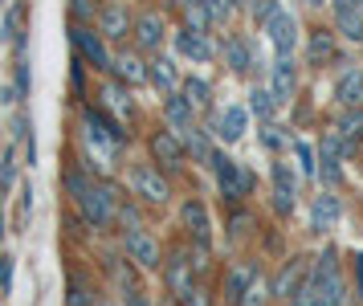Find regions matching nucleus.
Listing matches in <instances>:
<instances>
[{
    "label": "nucleus",
    "mask_w": 363,
    "mask_h": 306,
    "mask_svg": "<svg viewBox=\"0 0 363 306\" xmlns=\"http://www.w3.org/2000/svg\"><path fill=\"white\" fill-rule=\"evenodd\" d=\"M74 200H78L82 217H86V221H90L94 229H106L111 221H115V204H111V192H106V188H94V184H86V188L74 196Z\"/></svg>",
    "instance_id": "1"
},
{
    "label": "nucleus",
    "mask_w": 363,
    "mask_h": 306,
    "mask_svg": "<svg viewBox=\"0 0 363 306\" xmlns=\"http://www.w3.org/2000/svg\"><path fill=\"white\" fill-rule=\"evenodd\" d=\"M311 286H314V294H318V302L323 306H339L343 302V282H339V270H335V253L318 258Z\"/></svg>",
    "instance_id": "2"
},
{
    "label": "nucleus",
    "mask_w": 363,
    "mask_h": 306,
    "mask_svg": "<svg viewBox=\"0 0 363 306\" xmlns=\"http://www.w3.org/2000/svg\"><path fill=\"white\" fill-rule=\"evenodd\" d=\"M213 168H216V184L229 200H241L249 192V176L241 172V163L229 160V155H213Z\"/></svg>",
    "instance_id": "3"
},
{
    "label": "nucleus",
    "mask_w": 363,
    "mask_h": 306,
    "mask_svg": "<svg viewBox=\"0 0 363 306\" xmlns=\"http://www.w3.org/2000/svg\"><path fill=\"white\" fill-rule=\"evenodd\" d=\"M131 188H135V196H143L147 204H164L167 200V180L151 168V163H139L131 172Z\"/></svg>",
    "instance_id": "4"
},
{
    "label": "nucleus",
    "mask_w": 363,
    "mask_h": 306,
    "mask_svg": "<svg viewBox=\"0 0 363 306\" xmlns=\"http://www.w3.org/2000/svg\"><path fill=\"white\" fill-rule=\"evenodd\" d=\"M69 37H74L78 53H82L86 62L94 65V70H111V53H106V45H102V37H99L94 29H86V25H74V29H69Z\"/></svg>",
    "instance_id": "5"
},
{
    "label": "nucleus",
    "mask_w": 363,
    "mask_h": 306,
    "mask_svg": "<svg viewBox=\"0 0 363 306\" xmlns=\"http://www.w3.org/2000/svg\"><path fill=\"white\" fill-rule=\"evenodd\" d=\"M127 253H131V261H139L143 270H155V266H160V245L151 241L147 229H127Z\"/></svg>",
    "instance_id": "6"
},
{
    "label": "nucleus",
    "mask_w": 363,
    "mask_h": 306,
    "mask_svg": "<svg viewBox=\"0 0 363 306\" xmlns=\"http://www.w3.org/2000/svg\"><path fill=\"white\" fill-rule=\"evenodd\" d=\"M269 37H274V49H278V58H290L294 53V41H298V21L290 13H278L269 25Z\"/></svg>",
    "instance_id": "7"
},
{
    "label": "nucleus",
    "mask_w": 363,
    "mask_h": 306,
    "mask_svg": "<svg viewBox=\"0 0 363 306\" xmlns=\"http://www.w3.org/2000/svg\"><path fill=\"white\" fill-rule=\"evenodd\" d=\"M176 49H180L184 58H192V62H208V58L216 53L213 41H208L200 29H184L180 37H176Z\"/></svg>",
    "instance_id": "8"
},
{
    "label": "nucleus",
    "mask_w": 363,
    "mask_h": 306,
    "mask_svg": "<svg viewBox=\"0 0 363 306\" xmlns=\"http://www.w3.org/2000/svg\"><path fill=\"white\" fill-rule=\"evenodd\" d=\"M151 151H155L160 163H167V168H180V160H184V143H180L176 131H160V135L151 139Z\"/></svg>",
    "instance_id": "9"
},
{
    "label": "nucleus",
    "mask_w": 363,
    "mask_h": 306,
    "mask_svg": "<svg viewBox=\"0 0 363 306\" xmlns=\"http://www.w3.org/2000/svg\"><path fill=\"white\" fill-rule=\"evenodd\" d=\"M164 114H167V123H172L176 135H188V131H192V102H188V98L172 94L167 98V106H164Z\"/></svg>",
    "instance_id": "10"
},
{
    "label": "nucleus",
    "mask_w": 363,
    "mask_h": 306,
    "mask_svg": "<svg viewBox=\"0 0 363 306\" xmlns=\"http://www.w3.org/2000/svg\"><path fill=\"white\" fill-rule=\"evenodd\" d=\"M274 204H278V212L294 209V176H290V168H286V163L274 168Z\"/></svg>",
    "instance_id": "11"
},
{
    "label": "nucleus",
    "mask_w": 363,
    "mask_h": 306,
    "mask_svg": "<svg viewBox=\"0 0 363 306\" xmlns=\"http://www.w3.org/2000/svg\"><path fill=\"white\" fill-rule=\"evenodd\" d=\"M347 151H351V147L339 143V135H327V139H323V180H327V184L339 180V155H347Z\"/></svg>",
    "instance_id": "12"
},
{
    "label": "nucleus",
    "mask_w": 363,
    "mask_h": 306,
    "mask_svg": "<svg viewBox=\"0 0 363 306\" xmlns=\"http://www.w3.org/2000/svg\"><path fill=\"white\" fill-rule=\"evenodd\" d=\"M335 94H339V102H343V106H363V74H355V70L339 74Z\"/></svg>",
    "instance_id": "13"
},
{
    "label": "nucleus",
    "mask_w": 363,
    "mask_h": 306,
    "mask_svg": "<svg viewBox=\"0 0 363 306\" xmlns=\"http://www.w3.org/2000/svg\"><path fill=\"white\" fill-rule=\"evenodd\" d=\"M127 9L123 4H106L102 9V16H99V29H102V37H127Z\"/></svg>",
    "instance_id": "14"
},
{
    "label": "nucleus",
    "mask_w": 363,
    "mask_h": 306,
    "mask_svg": "<svg viewBox=\"0 0 363 306\" xmlns=\"http://www.w3.org/2000/svg\"><path fill=\"white\" fill-rule=\"evenodd\" d=\"M216 135L225 139V143H237L241 135H245V111L241 106H225V114H220V123H216Z\"/></svg>",
    "instance_id": "15"
},
{
    "label": "nucleus",
    "mask_w": 363,
    "mask_h": 306,
    "mask_svg": "<svg viewBox=\"0 0 363 306\" xmlns=\"http://www.w3.org/2000/svg\"><path fill=\"white\" fill-rule=\"evenodd\" d=\"M135 41H139L143 49H155L160 41H164V21H160L155 13H147L139 25H135Z\"/></svg>",
    "instance_id": "16"
},
{
    "label": "nucleus",
    "mask_w": 363,
    "mask_h": 306,
    "mask_svg": "<svg viewBox=\"0 0 363 306\" xmlns=\"http://www.w3.org/2000/svg\"><path fill=\"white\" fill-rule=\"evenodd\" d=\"M290 94H294V62L290 58H278V65H274V98L286 102Z\"/></svg>",
    "instance_id": "17"
},
{
    "label": "nucleus",
    "mask_w": 363,
    "mask_h": 306,
    "mask_svg": "<svg viewBox=\"0 0 363 306\" xmlns=\"http://www.w3.org/2000/svg\"><path fill=\"white\" fill-rule=\"evenodd\" d=\"M147 74H151V82H155L164 94H176V86H180V82H176V65L167 62V58H155Z\"/></svg>",
    "instance_id": "18"
},
{
    "label": "nucleus",
    "mask_w": 363,
    "mask_h": 306,
    "mask_svg": "<svg viewBox=\"0 0 363 306\" xmlns=\"http://www.w3.org/2000/svg\"><path fill=\"white\" fill-rule=\"evenodd\" d=\"M184 221L192 225L200 249H204V245H208V217H204V204H200V200H188V204H184Z\"/></svg>",
    "instance_id": "19"
},
{
    "label": "nucleus",
    "mask_w": 363,
    "mask_h": 306,
    "mask_svg": "<svg viewBox=\"0 0 363 306\" xmlns=\"http://www.w3.org/2000/svg\"><path fill=\"white\" fill-rule=\"evenodd\" d=\"M225 62L237 70V74H245L249 65H253V58H249V45H245V37H229L225 41Z\"/></svg>",
    "instance_id": "20"
},
{
    "label": "nucleus",
    "mask_w": 363,
    "mask_h": 306,
    "mask_svg": "<svg viewBox=\"0 0 363 306\" xmlns=\"http://www.w3.org/2000/svg\"><path fill=\"white\" fill-rule=\"evenodd\" d=\"M335 221H339V200L330 192H323L314 200V229H330Z\"/></svg>",
    "instance_id": "21"
},
{
    "label": "nucleus",
    "mask_w": 363,
    "mask_h": 306,
    "mask_svg": "<svg viewBox=\"0 0 363 306\" xmlns=\"http://www.w3.org/2000/svg\"><path fill=\"white\" fill-rule=\"evenodd\" d=\"M188 266L192 261H184V258H172V266H167V286H172V294H192V282H188Z\"/></svg>",
    "instance_id": "22"
},
{
    "label": "nucleus",
    "mask_w": 363,
    "mask_h": 306,
    "mask_svg": "<svg viewBox=\"0 0 363 306\" xmlns=\"http://www.w3.org/2000/svg\"><path fill=\"white\" fill-rule=\"evenodd\" d=\"M274 106H278L274 90H262V86H253V90H249V111L257 114V119H269V114H274Z\"/></svg>",
    "instance_id": "23"
},
{
    "label": "nucleus",
    "mask_w": 363,
    "mask_h": 306,
    "mask_svg": "<svg viewBox=\"0 0 363 306\" xmlns=\"http://www.w3.org/2000/svg\"><path fill=\"white\" fill-rule=\"evenodd\" d=\"M339 29H343L347 41H363V16L355 13V9H343V13H339Z\"/></svg>",
    "instance_id": "24"
},
{
    "label": "nucleus",
    "mask_w": 363,
    "mask_h": 306,
    "mask_svg": "<svg viewBox=\"0 0 363 306\" xmlns=\"http://www.w3.org/2000/svg\"><path fill=\"white\" fill-rule=\"evenodd\" d=\"M184 98L192 102V111L208 106V82H204V78H188V82H184Z\"/></svg>",
    "instance_id": "25"
},
{
    "label": "nucleus",
    "mask_w": 363,
    "mask_h": 306,
    "mask_svg": "<svg viewBox=\"0 0 363 306\" xmlns=\"http://www.w3.org/2000/svg\"><path fill=\"white\" fill-rule=\"evenodd\" d=\"M335 58V41H330V33H314L311 37V62H330Z\"/></svg>",
    "instance_id": "26"
},
{
    "label": "nucleus",
    "mask_w": 363,
    "mask_h": 306,
    "mask_svg": "<svg viewBox=\"0 0 363 306\" xmlns=\"http://www.w3.org/2000/svg\"><path fill=\"white\" fill-rule=\"evenodd\" d=\"M339 135L359 139V135H363V106H355V111H347L343 119H339Z\"/></svg>",
    "instance_id": "27"
},
{
    "label": "nucleus",
    "mask_w": 363,
    "mask_h": 306,
    "mask_svg": "<svg viewBox=\"0 0 363 306\" xmlns=\"http://www.w3.org/2000/svg\"><path fill=\"white\" fill-rule=\"evenodd\" d=\"M115 70H118V78H123V82H143V78H151L147 70H143V65L135 62V58H118Z\"/></svg>",
    "instance_id": "28"
},
{
    "label": "nucleus",
    "mask_w": 363,
    "mask_h": 306,
    "mask_svg": "<svg viewBox=\"0 0 363 306\" xmlns=\"http://www.w3.org/2000/svg\"><path fill=\"white\" fill-rule=\"evenodd\" d=\"M184 147H188V151H192L196 160H213V147H208V139H204V135H200L196 127L184 135Z\"/></svg>",
    "instance_id": "29"
},
{
    "label": "nucleus",
    "mask_w": 363,
    "mask_h": 306,
    "mask_svg": "<svg viewBox=\"0 0 363 306\" xmlns=\"http://www.w3.org/2000/svg\"><path fill=\"white\" fill-rule=\"evenodd\" d=\"M249 278H253V274H249V270H237V274L229 278V294H233V298H237V294H241V290H245V286H249Z\"/></svg>",
    "instance_id": "30"
},
{
    "label": "nucleus",
    "mask_w": 363,
    "mask_h": 306,
    "mask_svg": "<svg viewBox=\"0 0 363 306\" xmlns=\"http://www.w3.org/2000/svg\"><path fill=\"white\" fill-rule=\"evenodd\" d=\"M278 16V0H262V9H257V25H269Z\"/></svg>",
    "instance_id": "31"
},
{
    "label": "nucleus",
    "mask_w": 363,
    "mask_h": 306,
    "mask_svg": "<svg viewBox=\"0 0 363 306\" xmlns=\"http://www.w3.org/2000/svg\"><path fill=\"white\" fill-rule=\"evenodd\" d=\"M262 298H265V290H262V282H253L245 290V298H241V306H262Z\"/></svg>",
    "instance_id": "32"
},
{
    "label": "nucleus",
    "mask_w": 363,
    "mask_h": 306,
    "mask_svg": "<svg viewBox=\"0 0 363 306\" xmlns=\"http://www.w3.org/2000/svg\"><path fill=\"white\" fill-rule=\"evenodd\" d=\"M106 98H111V106H115V111H131V102L123 98V90H118V86H111V90H106Z\"/></svg>",
    "instance_id": "33"
},
{
    "label": "nucleus",
    "mask_w": 363,
    "mask_h": 306,
    "mask_svg": "<svg viewBox=\"0 0 363 306\" xmlns=\"http://www.w3.org/2000/svg\"><path fill=\"white\" fill-rule=\"evenodd\" d=\"M298 160H302V168H306V176L314 172V151L306 143H298Z\"/></svg>",
    "instance_id": "34"
},
{
    "label": "nucleus",
    "mask_w": 363,
    "mask_h": 306,
    "mask_svg": "<svg viewBox=\"0 0 363 306\" xmlns=\"http://www.w3.org/2000/svg\"><path fill=\"white\" fill-rule=\"evenodd\" d=\"M9 278H13V261H0V290H9Z\"/></svg>",
    "instance_id": "35"
},
{
    "label": "nucleus",
    "mask_w": 363,
    "mask_h": 306,
    "mask_svg": "<svg viewBox=\"0 0 363 306\" xmlns=\"http://www.w3.org/2000/svg\"><path fill=\"white\" fill-rule=\"evenodd\" d=\"M262 143H265V147H278V143H281L278 127H265V131H262Z\"/></svg>",
    "instance_id": "36"
},
{
    "label": "nucleus",
    "mask_w": 363,
    "mask_h": 306,
    "mask_svg": "<svg viewBox=\"0 0 363 306\" xmlns=\"http://www.w3.org/2000/svg\"><path fill=\"white\" fill-rule=\"evenodd\" d=\"M188 306H208V298H204L200 290H192V294H188Z\"/></svg>",
    "instance_id": "37"
},
{
    "label": "nucleus",
    "mask_w": 363,
    "mask_h": 306,
    "mask_svg": "<svg viewBox=\"0 0 363 306\" xmlns=\"http://www.w3.org/2000/svg\"><path fill=\"white\" fill-rule=\"evenodd\" d=\"M127 306H147V302H143V294H139V290H131V294H127Z\"/></svg>",
    "instance_id": "38"
},
{
    "label": "nucleus",
    "mask_w": 363,
    "mask_h": 306,
    "mask_svg": "<svg viewBox=\"0 0 363 306\" xmlns=\"http://www.w3.org/2000/svg\"><path fill=\"white\" fill-rule=\"evenodd\" d=\"M74 13L86 16V13H90V0H74Z\"/></svg>",
    "instance_id": "39"
},
{
    "label": "nucleus",
    "mask_w": 363,
    "mask_h": 306,
    "mask_svg": "<svg viewBox=\"0 0 363 306\" xmlns=\"http://www.w3.org/2000/svg\"><path fill=\"white\" fill-rule=\"evenodd\" d=\"M355 274H359V298H363V258H355Z\"/></svg>",
    "instance_id": "40"
},
{
    "label": "nucleus",
    "mask_w": 363,
    "mask_h": 306,
    "mask_svg": "<svg viewBox=\"0 0 363 306\" xmlns=\"http://www.w3.org/2000/svg\"><path fill=\"white\" fill-rule=\"evenodd\" d=\"M335 9L343 13V9H355V0H335Z\"/></svg>",
    "instance_id": "41"
},
{
    "label": "nucleus",
    "mask_w": 363,
    "mask_h": 306,
    "mask_svg": "<svg viewBox=\"0 0 363 306\" xmlns=\"http://www.w3.org/2000/svg\"><path fill=\"white\" fill-rule=\"evenodd\" d=\"M306 4H323V0H306Z\"/></svg>",
    "instance_id": "42"
},
{
    "label": "nucleus",
    "mask_w": 363,
    "mask_h": 306,
    "mask_svg": "<svg viewBox=\"0 0 363 306\" xmlns=\"http://www.w3.org/2000/svg\"><path fill=\"white\" fill-rule=\"evenodd\" d=\"M184 4H200V0H184Z\"/></svg>",
    "instance_id": "43"
},
{
    "label": "nucleus",
    "mask_w": 363,
    "mask_h": 306,
    "mask_svg": "<svg viewBox=\"0 0 363 306\" xmlns=\"http://www.w3.org/2000/svg\"><path fill=\"white\" fill-rule=\"evenodd\" d=\"M233 4H249V0H233Z\"/></svg>",
    "instance_id": "44"
},
{
    "label": "nucleus",
    "mask_w": 363,
    "mask_h": 306,
    "mask_svg": "<svg viewBox=\"0 0 363 306\" xmlns=\"http://www.w3.org/2000/svg\"><path fill=\"white\" fill-rule=\"evenodd\" d=\"M359 9H363V0H359Z\"/></svg>",
    "instance_id": "45"
},
{
    "label": "nucleus",
    "mask_w": 363,
    "mask_h": 306,
    "mask_svg": "<svg viewBox=\"0 0 363 306\" xmlns=\"http://www.w3.org/2000/svg\"><path fill=\"white\" fill-rule=\"evenodd\" d=\"M164 306H172V302H164Z\"/></svg>",
    "instance_id": "46"
}]
</instances>
